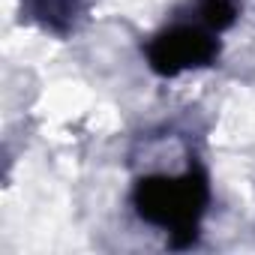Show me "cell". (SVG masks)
I'll return each mask as SVG.
<instances>
[{
	"label": "cell",
	"instance_id": "obj_2",
	"mask_svg": "<svg viewBox=\"0 0 255 255\" xmlns=\"http://www.w3.org/2000/svg\"><path fill=\"white\" fill-rule=\"evenodd\" d=\"M219 54V42L198 27H171L147 45V63L156 75H180L183 69L207 66Z\"/></svg>",
	"mask_w": 255,
	"mask_h": 255
},
{
	"label": "cell",
	"instance_id": "obj_1",
	"mask_svg": "<svg viewBox=\"0 0 255 255\" xmlns=\"http://www.w3.org/2000/svg\"><path fill=\"white\" fill-rule=\"evenodd\" d=\"M132 201L144 222L168 228L171 246L183 249L195 243L198 219L207 207V174L192 165L180 177H141Z\"/></svg>",
	"mask_w": 255,
	"mask_h": 255
},
{
	"label": "cell",
	"instance_id": "obj_4",
	"mask_svg": "<svg viewBox=\"0 0 255 255\" xmlns=\"http://www.w3.org/2000/svg\"><path fill=\"white\" fill-rule=\"evenodd\" d=\"M201 18L210 30H225L237 18L234 0H201Z\"/></svg>",
	"mask_w": 255,
	"mask_h": 255
},
{
	"label": "cell",
	"instance_id": "obj_3",
	"mask_svg": "<svg viewBox=\"0 0 255 255\" xmlns=\"http://www.w3.org/2000/svg\"><path fill=\"white\" fill-rule=\"evenodd\" d=\"M30 9L45 27L63 33L75 18V0H30Z\"/></svg>",
	"mask_w": 255,
	"mask_h": 255
}]
</instances>
